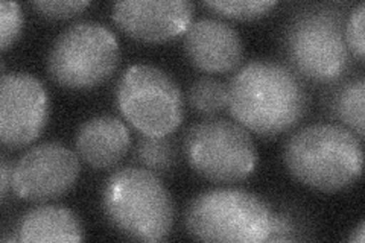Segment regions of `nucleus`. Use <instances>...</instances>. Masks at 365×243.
<instances>
[{
	"mask_svg": "<svg viewBox=\"0 0 365 243\" xmlns=\"http://www.w3.org/2000/svg\"><path fill=\"white\" fill-rule=\"evenodd\" d=\"M76 152L95 169L114 167L131 146L130 131L113 115H98L84 122L76 134Z\"/></svg>",
	"mask_w": 365,
	"mask_h": 243,
	"instance_id": "nucleus-13",
	"label": "nucleus"
},
{
	"mask_svg": "<svg viewBox=\"0 0 365 243\" xmlns=\"http://www.w3.org/2000/svg\"><path fill=\"white\" fill-rule=\"evenodd\" d=\"M364 23H365V4L361 2L356 8H353L344 29V37H346L349 49L355 53L359 60H362L365 55Z\"/></svg>",
	"mask_w": 365,
	"mask_h": 243,
	"instance_id": "nucleus-21",
	"label": "nucleus"
},
{
	"mask_svg": "<svg viewBox=\"0 0 365 243\" xmlns=\"http://www.w3.org/2000/svg\"><path fill=\"white\" fill-rule=\"evenodd\" d=\"M13 165H9L8 157L2 155L0 158V200L5 202L9 187H13Z\"/></svg>",
	"mask_w": 365,
	"mask_h": 243,
	"instance_id": "nucleus-23",
	"label": "nucleus"
},
{
	"mask_svg": "<svg viewBox=\"0 0 365 243\" xmlns=\"http://www.w3.org/2000/svg\"><path fill=\"white\" fill-rule=\"evenodd\" d=\"M302 222L291 212H274L272 225L267 242H291L302 239Z\"/></svg>",
	"mask_w": 365,
	"mask_h": 243,
	"instance_id": "nucleus-22",
	"label": "nucleus"
},
{
	"mask_svg": "<svg viewBox=\"0 0 365 243\" xmlns=\"http://www.w3.org/2000/svg\"><path fill=\"white\" fill-rule=\"evenodd\" d=\"M349 240L355 242V243H364V240H365V224L364 222H361L356 229L351 231Z\"/></svg>",
	"mask_w": 365,
	"mask_h": 243,
	"instance_id": "nucleus-24",
	"label": "nucleus"
},
{
	"mask_svg": "<svg viewBox=\"0 0 365 243\" xmlns=\"http://www.w3.org/2000/svg\"><path fill=\"white\" fill-rule=\"evenodd\" d=\"M119 64V43L98 21H78L55 40L48 56V71L66 88H93L114 73Z\"/></svg>",
	"mask_w": 365,
	"mask_h": 243,
	"instance_id": "nucleus-6",
	"label": "nucleus"
},
{
	"mask_svg": "<svg viewBox=\"0 0 365 243\" xmlns=\"http://www.w3.org/2000/svg\"><path fill=\"white\" fill-rule=\"evenodd\" d=\"M309 95L289 67L271 60L245 64L227 84V110L245 130L272 138L299 125Z\"/></svg>",
	"mask_w": 365,
	"mask_h": 243,
	"instance_id": "nucleus-1",
	"label": "nucleus"
},
{
	"mask_svg": "<svg viewBox=\"0 0 365 243\" xmlns=\"http://www.w3.org/2000/svg\"><path fill=\"white\" fill-rule=\"evenodd\" d=\"M101 204L108 222L128 239L162 242L173 231V196L158 175L145 167L113 172L102 189Z\"/></svg>",
	"mask_w": 365,
	"mask_h": 243,
	"instance_id": "nucleus-3",
	"label": "nucleus"
},
{
	"mask_svg": "<svg viewBox=\"0 0 365 243\" xmlns=\"http://www.w3.org/2000/svg\"><path fill=\"white\" fill-rule=\"evenodd\" d=\"M116 102L123 118L143 135H169L185 119L178 84L155 66L128 67L119 79Z\"/></svg>",
	"mask_w": 365,
	"mask_h": 243,
	"instance_id": "nucleus-7",
	"label": "nucleus"
},
{
	"mask_svg": "<svg viewBox=\"0 0 365 243\" xmlns=\"http://www.w3.org/2000/svg\"><path fill=\"white\" fill-rule=\"evenodd\" d=\"M81 172L78 155L58 142L32 146L14 165L13 190L20 200L46 202L71 190Z\"/></svg>",
	"mask_w": 365,
	"mask_h": 243,
	"instance_id": "nucleus-10",
	"label": "nucleus"
},
{
	"mask_svg": "<svg viewBox=\"0 0 365 243\" xmlns=\"http://www.w3.org/2000/svg\"><path fill=\"white\" fill-rule=\"evenodd\" d=\"M284 49L295 71L309 81L326 84L341 79L350 66L342 13L329 8L302 11L284 32Z\"/></svg>",
	"mask_w": 365,
	"mask_h": 243,
	"instance_id": "nucleus-5",
	"label": "nucleus"
},
{
	"mask_svg": "<svg viewBox=\"0 0 365 243\" xmlns=\"http://www.w3.org/2000/svg\"><path fill=\"white\" fill-rule=\"evenodd\" d=\"M187 98L197 113L213 118L227 108V84L212 76H202L190 86Z\"/></svg>",
	"mask_w": 365,
	"mask_h": 243,
	"instance_id": "nucleus-17",
	"label": "nucleus"
},
{
	"mask_svg": "<svg viewBox=\"0 0 365 243\" xmlns=\"http://www.w3.org/2000/svg\"><path fill=\"white\" fill-rule=\"evenodd\" d=\"M185 49L190 63L207 73L233 72L244 60L241 36L220 19L192 21L185 32Z\"/></svg>",
	"mask_w": 365,
	"mask_h": 243,
	"instance_id": "nucleus-12",
	"label": "nucleus"
},
{
	"mask_svg": "<svg viewBox=\"0 0 365 243\" xmlns=\"http://www.w3.org/2000/svg\"><path fill=\"white\" fill-rule=\"evenodd\" d=\"M274 210L260 196L225 187L200 193L189 204L185 222L190 237L202 242H267Z\"/></svg>",
	"mask_w": 365,
	"mask_h": 243,
	"instance_id": "nucleus-4",
	"label": "nucleus"
},
{
	"mask_svg": "<svg viewBox=\"0 0 365 243\" xmlns=\"http://www.w3.org/2000/svg\"><path fill=\"white\" fill-rule=\"evenodd\" d=\"M185 154L198 175L212 182H239L257 166L253 137L242 125L227 119H205L186 133Z\"/></svg>",
	"mask_w": 365,
	"mask_h": 243,
	"instance_id": "nucleus-8",
	"label": "nucleus"
},
{
	"mask_svg": "<svg viewBox=\"0 0 365 243\" xmlns=\"http://www.w3.org/2000/svg\"><path fill=\"white\" fill-rule=\"evenodd\" d=\"M51 102L40 79L29 73H4L0 83V140L11 149L28 146L49 122Z\"/></svg>",
	"mask_w": 365,
	"mask_h": 243,
	"instance_id": "nucleus-9",
	"label": "nucleus"
},
{
	"mask_svg": "<svg viewBox=\"0 0 365 243\" xmlns=\"http://www.w3.org/2000/svg\"><path fill=\"white\" fill-rule=\"evenodd\" d=\"M283 163L307 187L326 193L344 190L362 173L361 138L341 125H307L288 138Z\"/></svg>",
	"mask_w": 365,
	"mask_h": 243,
	"instance_id": "nucleus-2",
	"label": "nucleus"
},
{
	"mask_svg": "<svg viewBox=\"0 0 365 243\" xmlns=\"http://www.w3.org/2000/svg\"><path fill=\"white\" fill-rule=\"evenodd\" d=\"M31 5L44 17L63 20L81 14L90 2L88 0H37Z\"/></svg>",
	"mask_w": 365,
	"mask_h": 243,
	"instance_id": "nucleus-20",
	"label": "nucleus"
},
{
	"mask_svg": "<svg viewBox=\"0 0 365 243\" xmlns=\"http://www.w3.org/2000/svg\"><path fill=\"white\" fill-rule=\"evenodd\" d=\"M23 31V13L17 2L0 4V48L6 51Z\"/></svg>",
	"mask_w": 365,
	"mask_h": 243,
	"instance_id": "nucleus-19",
	"label": "nucleus"
},
{
	"mask_svg": "<svg viewBox=\"0 0 365 243\" xmlns=\"http://www.w3.org/2000/svg\"><path fill=\"white\" fill-rule=\"evenodd\" d=\"M207 8H212L222 16L237 19V20H255L267 16L271 9L277 5L276 0H213L204 2Z\"/></svg>",
	"mask_w": 365,
	"mask_h": 243,
	"instance_id": "nucleus-18",
	"label": "nucleus"
},
{
	"mask_svg": "<svg viewBox=\"0 0 365 243\" xmlns=\"http://www.w3.org/2000/svg\"><path fill=\"white\" fill-rule=\"evenodd\" d=\"M193 17L187 0H123L113 5V20L134 40L163 43L186 32Z\"/></svg>",
	"mask_w": 365,
	"mask_h": 243,
	"instance_id": "nucleus-11",
	"label": "nucleus"
},
{
	"mask_svg": "<svg viewBox=\"0 0 365 243\" xmlns=\"http://www.w3.org/2000/svg\"><path fill=\"white\" fill-rule=\"evenodd\" d=\"M20 242H81L84 228L67 207L38 205L21 216L17 227Z\"/></svg>",
	"mask_w": 365,
	"mask_h": 243,
	"instance_id": "nucleus-14",
	"label": "nucleus"
},
{
	"mask_svg": "<svg viewBox=\"0 0 365 243\" xmlns=\"http://www.w3.org/2000/svg\"><path fill=\"white\" fill-rule=\"evenodd\" d=\"M365 81L353 79L341 86L332 99V111L336 118L355 131L359 138L365 133Z\"/></svg>",
	"mask_w": 365,
	"mask_h": 243,
	"instance_id": "nucleus-16",
	"label": "nucleus"
},
{
	"mask_svg": "<svg viewBox=\"0 0 365 243\" xmlns=\"http://www.w3.org/2000/svg\"><path fill=\"white\" fill-rule=\"evenodd\" d=\"M134 158L142 167L157 172L168 173L173 170L180 160V145L173 135L151 137L143 135L137 140L134 148Z\"/></svg>",
	"mask_w": 365,
	"mask_h": 243,
	"instance_id": "nucleus-15",
	"label": "nucleus"
}]
</instances>
